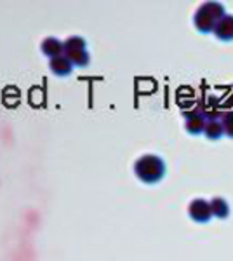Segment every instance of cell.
I'll use <instances>...</instances> for the list:
<instances>
[{
    "mask_svg": "<svg viewBox=\"0 0 233 261\" xmlns=\"http://www.w3.org/2000/svg\"><path fill=\"white\" fill-rule=\"evenodd\" d=\"M134 174L139 181L146 185H155L165 176V162L159 155L146 153L139 157L134 164Z\"/></svg>",
    "mask_w": 233,
    "mask_h": 261,
    "instance_id": "cell-1",
    "label": "cell"
},
{
    "mask_svg": "<svg viewBox=\"0 0 233 261\" xmlns=\"http://www.w3.org/2000/svg\"><path fill=\"white\" fill-rule=\"evenodd\" d=\"M224 16H226V12H224L223 4L205 2L198 7L197 12H195V16H193L195 28H197L200 33H211V32L214 33L218 23L224 18Z\"/></svg>",
    "mask_w": 233,
    "mask_h": 261,
    "instance_id": "cell-2",
    "label": "cell"
},
{
    "mask_svg": "<svg viewBox=\"0 0 233 261\" xmlns=\"http://www.w3.org/2000/svg\"><path fill=\"white\" fill-rule=\"evenodd\" d=\"M63 44H65V56L71 61L73 66H86L91 60L87 53V42L82 37H70Z\"/></svg>",
    "mask_w": 233,
    "mask_h": 261,
    "instance_id": "cell-3",
    "label": "cell"
},
{
    "mask_svg": "<svg viewBox=\"0 0 233 261\" xmlns=\"http://www.w3.org/2000/svg\"><path fill=\"white\" fill-rule=\"evenodd\" d=\"M188 214L193 221L197 223H209L213 220V209H211V200L205 199H195L190 202Z\"/></svg>",
    "mask_w": 233,
    "mask_h": 261,
    "instance_id": "cell-4",
    "label": "cell"
},
{
    "mask_svg": "<svg viewBox=\"0 0 233 261\" xmlns=\"http://www.w3.org/2000/svg\"><path fill=\"white\" fill-rule=\"evenodd\" d=\"M207 125V119L202 115L200 110H193L190 113H185V129L190 134L197 136V134H204Z\"/></svg>",
    "mask_w": 233,
    "mask_h": 261,
    "instance_id": "cell-5",
    "label": "cell"
},
{
    "mask_svg": "<svg viewBox=\"0 0 233 261\" xmlns=\"http://www.w3.org/2000/svg\"><path fill=\"white\" fill-rule=\"evenodd\" d=\"M40 49H42V54H44V56H49L50 60L65 54V44H63L61 40L54 39V37H47V39L42 40Z\"/></svg>",
    "mask_w": 233,
    "mask_h": 261,
    "instance_id": "cell-6",
    "label": "cell"
},
{
    "mask_svg": "<svg viewBox=\"0 0 233 261\" xmlns=\"http://www.w3.org/2000/svg\"><path fill=\"white\" fill-rule=\"evenodd\" d=\"M49 68L54 75H58V77H66V75L71 73L73 65H71V61L63 54V56L53 58V60L49 61Z\"/></svg>",
    "mask_w": 233,
    "mask_h": 261,
    "instance_id": "cell-7",
    "label": "cell"
},
{
    "mask_svg": "<svg viewBox=\"0 0 233 261\" xmlns=\"http://www.w3.org/2000/svg\"><path fill=\"white\" fill-rule=\"evenodd\" d=\"M214 35H216V39H219L223 42L233 40V16L231 14H226L221 21H219L218 27H216V30H214Z\"/></svg>",
    "mask_w": 233,
    "mask_h": 261,
    "instance_id": "cell-8",
    "label": "cell"
},
{
    "mask_svg": "<svg viewBox=\"0 0 233 261\" xmlns=\"http://www.w3.org/2000/svg\"><path fill=\"white\" fill-rule=\"evenodd\" d=\"M211 209H213V216L219 218V220H226L228 214H230V205L221 197H214L211 200Z\"/></svg>",
    "mask_w": 233,
    "mask_h": 261,
    "instance_id": "cell-9",
    "label": "cell"
},
{
    "mask_svg": "<svg viewBox=\"0 0 233 261\" xmlns=\"http://www.w3.org/2000/svg\"><path fill=\"white\" fill-rule=\"evenodd\" d=\"M204 134H205V138H209V140H213V141L219 140V138H223L224 136V129H223L221 120H211V122H207Z\"/></svg>",
    "mask_w": 233,
    "mask_h": 261,
    "instance_id": "cell-10",
    "label": "cell"
},
{
    "mask_svg": "<svg viewBox=\"0 0 233 261\" xmlns=\"http://www.w3.org/2000/svg\"><path fill=\"white\" fill-rule=\"evenodd\" d=\"M221 124H223V129H224V136L233 138V110L223 112Z\"/></svg>",
    "mask_w": 233,
    "mask_h": 261,
    "instance_id": "cell-11",
    "label": "cell"
},
{
    "mask_svg": "<svg viewBox=\"0 0 233 261\" xmlns=\"http://www.w3.org/2000/svg\"><path fill=\"white\" fill-rule=\"evenodd\" d=\"M231 103H233V91H231Z\"/></svg>",
    "mask_w": 233,
    "mask_h": 261,
    "instance_id": "cell-12",
    "label": "cell"
}]
</instances>
